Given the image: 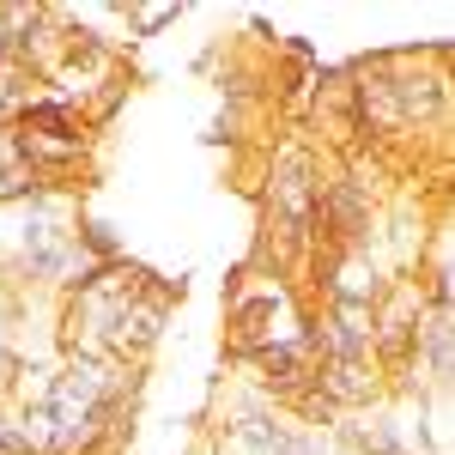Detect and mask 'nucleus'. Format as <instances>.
Returning a JSON list of instances; mask_svg holds the SVG:
<instances>
[{"label": "nucleus", "instance_id": "obj_1", "mask_svg": "<svg viewBox=\"0 0 455 455\" xmlns=\"http://www.w3.org/2000/svg\"><path fill=\"white\" fill-rule=\"evenodd\" d=\"M261 347H310V298L298 291V280L243 261L225 285V358Z\"/></svg>", "mask_w": 455, "mask_h": 455}, {"label": "nucleus", "instance_id": "obj_2", "mask_svg": "<svg viewBox=\"0 0 455 455\" xmlns=\"http://www.w3.org/2000/svg\"><path fill=\"white\" fill-rule=\"evenodd\" d=\"M310 388L340 413V419L371 413V407L388 401V383H383V371H377V358H315Z\"/></svg>", "mask_w": 455, "mask_h": 455}, {"label": "nucleus", "instance_id": "obj_3", "mask_svg": "<svg viewBox=\"0 0 455 455\" xmlns=\"http://www.w3.org/2000/svg\"><path fill=\"white\" fill-rule=\"evenodd\" d=\"M109 12L128 19V36H152V31H164V25L182 19V6H109Z\"/></svg>", "mask_w": 455, "mask_h": 455}, {"label": "nucleus", "instance_id": "obj_4", "mask_svg": "<svg viewBox=\"0 0 455 455\" xmlns=\"http://www.w3.org/2000/svg\"><path fill=\"white\" fill-rule=\"evenodd\" d=\"M0 171H19V140H12V128H0Z\"/></svg>", "mask_w": 455, "mask_h": 455}]
</instances>
